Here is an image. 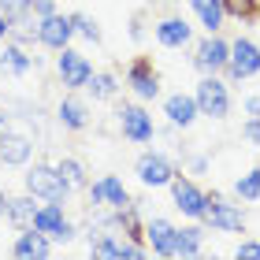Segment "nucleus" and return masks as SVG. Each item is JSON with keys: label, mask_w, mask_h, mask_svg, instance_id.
Listing matches in <instances>:
<instances>
[{"label": "nucleus", "mask_w": 260, "mask_h": 260, "mask_svg": "<svg viewBox=\"0 0 260 260\" xmlns=\"http://www.w3.org/2000/svg\"><path fill=\"white\" fill-rule=\"evenodd\" d=\"M227 82L231 86H242V82H249L260 75V45L253 38H245V34H238V38H231V60H227Z\"/></svg>", "instance_id": "obj_9"}, {"label": "nucleus", "mask_w": 260, "mask_h": 260, "mask_svg": "<svg viewBox=\"0 0 260 260\" xmlns=\"http://www.w3.org/2000/svg\"><path fill=\"white\" fill-rule=\"evenodd\" d=\"M175 231L179 223H171L168 216H145V245L152 249V256H171Z\"/></svg>", "instance_id": "obj_21"}, {"label": "nucleus", "mask_w": 260, "mask_h": 260, "mask_svg": "<svg viewBox=\"0 0 260 260\" xmlns=\"http://www.w3.org/2000/svg\"><path fill=\"white\" fill-rule=\"evenodd\" d=\"M242 108H245V115H260V93H249L242 101Z\"/></svg>", "instance_id": "obj_35"}, {"label": "nucleus", "mask_w": 260, "mask_h": 260, "mask_svg": "<svg viewBox=\"0 0 260 260\" xmlns=\"http://www.w3.org/2000/svg\"><path fill=\"white\" fill-rule=\"evenodd\" d=\"M56 123H60L67 134H82V130H89V123H93L89 97H82V93H75V89H63L60 104H56Z\"/></svg>", "instance_id": "obj_15"}, {"label": "nucleus", "mask_w": 260, "mask_h": 260, "mask_svg": "<svg viewBox=\"0 0 260 260\" xmlns=\"http://www.w3.org/2000/svg\"><path fill=\"white\" fill-rule=\"evenodd\" d=\"M234 256L238 260H260V238H245L242 234V242L234 245Z\"/></svg>", "instance_id": "obj_30"}, {"label": "nucleus", "mask_w": 260, "mask_h": 260, "mask_svg": "<svg viewBox=\"0 0 260 260\" xmlns=\"http://www.w3.org/2000/svg\"><path fill=\"white\" fill-rule=\"evenodd\" d=\"M134 175L145 190H168L171 179L179 175V164L160 149H141L138 160H134Z\"/></svg>", "instance_id": "obj_6"}, {"label": "nucleus", "mask_w": 260, "mask_h": 260, "mask_svg": "<svg viewBox=\"0 0 260 260\" xmlns=\"http://www.w3.org/2000/svg\"><path fill=\"white\" fill-rule=\"evenodd\" d=\"M22 190L34 193L38 201H60V205H67L71 201V186L67 179L60 175V168H56V160H34L22 168Z\"/></svg>", "instance_id": "obj_1"}, {"label": "nucleus", "mask_w": 260, "mask_h": 260, "mask_svg": "<svg viewBox=\"0 0 260 260\" xmlns=\"http://www.w3.org/2000/svg\"><path fill=\"white\" fill-rule=\"evenodd\" d=\"M38 63L41 60L30 52V45H19L11 38L0 45V75H4V78H26Z\"/></svg>", "instance_id": "obj_17"}, {"label": "nucleus", "mask_w": 260, "mask_h": 260, "mask_svg": "<svg viewBox=\"0 0 260 260\" xmlns=\"http://www.w3.org/2000/svg\"><path fill=\"white\" fill-rule=\"evenodd\" d=\"M34 231L49 234L56 245H67V242H75L78 234H82L78 223L67 216V205H60V201H41L38 216H34Z\"/></svg>", "instance_id": "obj_8"}, {"label": "nucleus", "mask_w": 260, "mask_h": 260, "mask_svg": "<svg viewBox=\"0 0 260 260\" xmlns=\"http://www.w3.org/2000/svg\"><path fill=\"white\" fill-rule=\"evenodd\" d=\"M201 223L216 234H245V208L242 201H231L227 193L208 190V205H205Z\"/></svg>", "instance_id": "obj_4"}, {"label": "nucleus", "mask_w": 260, "mask_h": 260, "mask_svg": "<svg viewBox=\"0 0 260 260\" xmlns=\"http://www.w3.org/2000/svg\"><path fill=\"white\" fill-rule=\"evenodd\" d=\"M115 126H119L123 141H130V145H152L160 138L156 119H152V112L141 101H123L115 108Z\"/></svg>", "instance_id": "obj_3"}, {"label": "nucleus", "mask_w": 260, "mask_h": 260, "mask_svg": "<svg viewBox=\"0 0 260 260\" xmlns=\"http://www.w3.org/2000/svg\"><path fill=\"white\" fill-rule=\"evenodd\" d=\"M182 171L205 175V171H208V156H205V152H190V156H182Z\"/></svg>", "instance_id": "obj_31"}, {"label": "nucleus", "mask_w": 260, "mask_h": 260, "mask_svg": "<svg viewBox=\"0 0 260 260\" xmlns=\"http://www.w3.org/2000/svg\"><path fill=\"white\" fill-rule=\"evenodd\" d=\"M52 71H56V82H60L63 89H75V93H86V86H89V78H93V60L82 49H75V45H67L63 52H56V63H52Z\"/></svg>", "instance_id": "obj_7"}, {"label": "nucleus", "mask_w": 260, "mask_h": 260, "mask_svg": "<svg viewBox=\"0 0 260 260\" xmlns=\"http://www.w3.org/2000/svg\"><path fill=\"white\" fill-rule=\"evenodd\" d=\"M152 41L160 45V49H168V52H179V49H193V26H190V19L179 15V11H168V15H160V19H152Z\"/></svg>", "instance_id": "obj_12"}, {"label": "nucleus", "mask_w": 260, "mask_h": 260, "mask_svg": "<svg viewBox=\"0 0 260 260\" xmlns=\"http://www.w3.org/2000/svg\"><path fill=\"white\" fill-rule=\"evenodd\" d=\"M8 38H11V19L4 15V11H0V45H4Z\"/></svg>", "instance_id": "obj_37"}, {"label": "nucleus", "mask_w": 260, "mask_h": 260, "mask_svg": "<svg viewBox=\"0 0 260 260\" xmlns=\"http://www.w3.org/2000/svg\"><path fill=\"white\" fill-rule=\"evenodd\" d=\"M8 205H11V193H8V186H0V219L8 216Z\"/></svg>", "instance_id": "obj_38"}, {"label": "nucleus", "mask_w": 260, "mask_h": 260, "mask_svg": "<svg viewBox=\"0 0 260 260\" xmlns=\"http://www.w3.org/2000/svg\"><path fill=\"white\" fill-rule=\"evenodd\" d=\"M227 60H231V38H223V34H205V38L193 41L190 63H193L197 75H223V71H227Z\"/></svg>", "instance_id": "obj_10"}, {"label": "nucleus", "mask_w": 260, "mask_h": 260, "mask_svg": "<svg viewBox=\"0 0 260 260\" xmlns=\"http://www.w3.org/2000/svg\"><path fill=\"white\" fill-rule=\"evenodd\" d=\"M0 11L15 22V19H22V15H30V11H34V0H0Z\"/></svg>", "instance_id": "obj_29"}, {"label": "nucleus", "mask_w": 260, "mask_h": 260, "mask_svg": "<svg viewBox=\"0 0 260 260\" xmlns=\"http://www.w3.org/2000/svg\"><path fill=\"white\" fill-rule=\"evenodd\" d=\"M186 4H190L197 26L205 34H223V26H227V19H231L223 0H186Z\"/></svg>", "instance_id": "obj_22"}, {"label": "nucleus", "mask_w": 260, "mask_h": 260, "mask_svg": "<svg viewBox=\"0 0 260 260\" xmlns=\"http://www.w3.org/2000/svg\"><path fill=\"white\" fill-rule=\"evenodd\" d=\"M38 205H41L38 197L22 190V193H15V197H11V205H8V216H4V219H8L11 227H15V231H26V227H34V216H38Z\"/></svg>", "instance_id": "obj_24"}, {"label": "nucleus", "mask_w": 260, "mask_h": 260, "mask_svg": "<svg viewBox=\"0 0 260 260\" xmlns=\"http://www.w3.org/2000/svg\"><path fill=\"white\" fill-rule=\"evenodd\" d=\"M52 253H56V242L34 227L15 231V238H11V256H19V260H45Z\"/></svg>", "instance_id": "obj_18"}, {"label": "nucleus", "mask_w": 260, "mask_h": 260, "mask_svg": "<svg viewBox=\"0 0 260 260\" xmlns=\"http://www.w3.org/2000/svg\"><path fill=\"white\" fill-rule=\"evenodd\" d=\"M119 93H123V78H119V71H93V78H89V86H86V97L93 104H112V101H119Z\"/></svg>", "instance_id": "obj_23"}, {"label": "nucleus", "mask_w": 260, "mask_h": 260, "mask_svg": "<svg viewBox=\"0 0 260 260\" xmlns=\"http://www.w3.org/2000/svg\"><path fill=\"white\" fill-rule=\"evenodd\" d=\"M223 4H227V15L238 19V22H253V19H260L256 0H223Z\"/></svg>", "instance_id": "obj_28"}, {"label": "nucleus", "mask_w": 260, "mask_h": 260, "mask_svg": "<svg viewBox=\"0 0 260 260\" xmlns=\"http://www.w3.org/2000/svg\"><path fill=\"white\" fill-rule=\"evenodd\" d=\"M56 168H60V175L67 179V186H71L75 193H86V190H89V182H93V179H89V168H86L78 156H67V152H63V156H56Z\"/></svg>", "instance_id": "obj_25"}, {"label": "nucleus", "mask_w": 260, "mask_h": 260, "mask_svg": "<svg viewBox=\"0 0 260 260\" xmlns=\"http://www.w3.org/2000/svg\"><path fill=\"white\" fill-rule=\"evenodd\" d=\"M160 115H164V119H168L171 126L190 130V126L201 119V108H197L193 89H190V93H186V89H179V93H168V97L160 101Z\"/></svg>", "instance_id": "obj_16"}, {"label": "nucleus", "mask_w": 260, "mask_h": 260, "mask_svg": "<svg viewBox=\"0 0 260 260\" xmlns=\"http://www.w3.org/2000/svg\"><path fill=\"white\" fill-rule=\"evenodd\" d=\"M205 238H208V227L201 219H186V227L175 231V245H171V260H190L205 253Z\"/></svg>", "instance_id": "obj_20"}, {"label": "nucleus", "mask_w": 260, "mask_h": 260, "mask_svg": "<svg viewBox=\"0 0 260 260\" xmlns=\"http://www.w3.org/2000/svg\"><path fill=\"white\" fill-rule=\"evenodd\" d=\"M75 19L71 11H52V15L38 19V49H49V52H63L67 45H75Z\"/></svg>", "instance_id": "obj_14"}, {"label": "nucleus", "mask_w": 260, "mask_h": 260, "mask_svg": "<svg viewBox=\"0 0 260 260\" xmlns=\"http://www.w3.org/2000/svg\"><path fill=\"white\" fill-rule=\"evenodd\" d=\"M123 82L134 93V101H141V104L160 101V93H164V82H160V71L152 63V56H134L123 71Z\"/></svg>", "instance_id": "obj_5"}, {"label": "nucleus", "mask_w": 260, "mask_h": 260, "mask_svg": "<svg viewBox=\"0 0 260 260\" xmlns=\"http://www.w3.org/2000/svg\"><path fill=\"white\" fill-rule=\"evenodd\" d=\"M168 190H171V205H175V212H182V219H201V216H205L208 190L193 179L190 171H179Z\"/></svg>", "instance_id": "obj_11"}, {"label": "nucleus", "mask_w": 260, "mask_h": 260, "mask_svg": "<svg viewBox=\"0 0 260 260\" xmlns=\"http://www.w3.org/2000/svg\"><path fill=\"white\" fill-rule=\"evenodd\" d=\"M52 11H60V8H56V0H34V15H38V19L52 15Z\"/></svg>", "instance_id": "obj_34"}, {"label": "nucleus", "mask_w": 260, "mask_h": 260, "mask_svg": "<svg viewBox=\"0 0 260 260\" xmlns=\"http://www.w3.org/2000/svg\"><path fill=\"white\" fill-rule=\"evenodd\" d=\"M242 138L249 141V145L260 149V115H245V123H242Z\"/></svg>", "instance_id": "obj_32"}, {"label": "nucleus", "mask_w": 260, "mask_h": 260, "mask_svg": "<svg viewBox=\"0 0 260 260\" xmlns=\"http://www.w3.org/2000/svg\"><path fill=\"white\" fill-rule=\"evenodd\" d=\"M193 97H197L201 119H212V123H223L231 115V108H234L227 75H201L197 86H193Z\"/></svg>", "instance_id": "obj_2"}, {"label": "nucleus", "mask_w": 260, "mask_h": 260, "mask_svg": "<svg viewBox=\"0 0 260 260\" xmlns=\"http://www.w3.org/2000/svg\"><path fill=\"white\" fill-rule=\"evenodd\" d=\"M234 197L245 201V205L260 201V164H256V168H249L245 175H238V182H234Z\"/></svg>", "instance_id": "obj_26"}, {"label": "nucleus", "mask_w": 260, "mask_h": 260, "mask_svg": "<svg viewBox=\"0 0 260 260\" xmlns=\"http://www.w3.org/2000/svg\"><path fill=\"white\" fill-rule=\"evenodd\" d=\"M130 41H145V11L130 19Z\"/></svg>", "instance_id": "obj_33"}, {"label": "nucleus", "mask_w": 260, "mask_h": 260, "mask_svg": "<svg viewBox=\"0 0 260 260\" xmlns=\"http://www.w3.org/2000/svg\"><path fill=\"white\" fill-rule=\"evenodd\" d=\"M71 19H75V34L82 41H89V45H104V30H101V22L86 15V11H71Z\"/></svg>", "instance_id": "obj_27"}, {"label": "nucleus", "mask_w": 260, "mask_h": 260, "mask_svg": "<svg viewBox=\"0 0 260 260\" xmlns=\"http://www.w3.org/2000/svg\"><path fill=\"white\" fill-rule=\"evenodd\" d=\"M11 134V112L8 108H0V141H4Z\"/></svg>", "instance_id": "obj_36"}, {"label": "nucleus", "mask_w": 260, "mask_h": 260, "mask_svg": "<svg viewBox=\"0 0 260 260\" xmlns=\"http://www.w3.org/2000/svg\"><path fill=\"white\" fill-rule=\"evenodd\" d=\"M86 201H89V212H112V208H123L130 205V190L119 175H97L86 190Z\"/></svg>", "instance_id": "obj_13"}, {"label": "nucleus", "mask_w": 260, "mask_h": 260, "mask_svg": "<svg viewBox=\"0 0 260 260\" xmlns=\"http://www.w3.org/2000/svg\"><path fill=\"white\" fill-rule=\"evenodd\" d=\"M34 152H38V141L11 126V134L0 141V168H26L34 164Z\"/></svg>", "instance_id": "obj_19"}]
</instances>
